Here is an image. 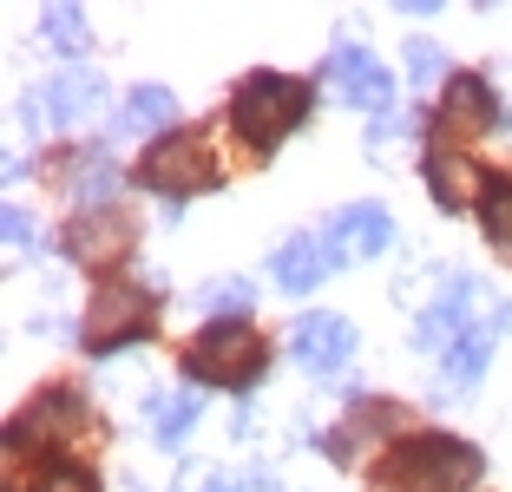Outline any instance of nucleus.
I'll return each mask as SVG.
<instances>
[{"instance_id":"18","label":"nucleus","mask_w":512,"mask_h":492,"mask_svg":"<svg viewBox=\"0 0 512 492\" xmlns=\"http://www.w3.org/2000/svg\"><path fill=\"white\" fill-rule=\"evenodd\" d=\"M447 119L453 125H473V132L499 119V105H493V92H486V79H473V73L453 79V86H447Z\"/></svg>"},{"instance_id":"19","label":"nucleus","mask_w":512,"mask_h":492,"mask_svg":"<svg viewBox=\"0 0 512 492\" xmlns=\"http://www.w3.org/2000/svg\"><path fill=\"white\" fill-rule=\"evenodd\" d=\"M480 224H486V243L512 263V178H486L480 191Z\"/></svg>"},{"instance_id":"21","label":"nucleus","mask_w":512,"mask_h":492,"mask_svg":"<svg viewBox=\"0 0 512 492\" xmlns=\"http://www.w3.org/2000/svg\"><path fill=\"white\" fill-rule=\"evenodd\" d=\"M40 33L53 40V53H79V46H86V14H79V7H46Z\"/></svg>"},{"instance_id":"15","label":"nucleus","mask_w":512,"mask_h":492,"mask_svg":"<svg viewBox=\"0 0 512 492\" xmlns=\"http://www.w3.org/2000/svg\"><path fill=\"white\" fill-rule=\"evenodd\" d=\"M112 184H119V171H112L106 151H73V164H66V197H73L79 210H112Z\"/></svg>"},{"instance_id":"13","label":"nucleus","mask_w":512,"mask_h":492,"mask_svg":"<svg viewBox=\"0 0 512 492\" xmlns=\"http://www.w3.org/2000/svg\"><path fill=\"white\" fill-rule=\"evenodd\" d=\"M329 269H335L329 237H289L283 250H276V283H283L289 296H309V289H316Z\"/></svg>"},{"instance_id":"16","label":"nucleus","mask_w":512,"mask_h":492,"mask_svg":"<svg viewBox=\"0 0 512 492\" xmlns=\"http://www.w3.org/2000/svg\"><path fill=\"white\" fill-rule=\"evenodd\" d=\"M197 414H204V394H197V388L158 394V401H151V440H158V447H178L184 433L197 427Z\"/></svg>"},{"instance_id":"1","label":"nucleus","mask_w":512,"mask_h":492,"mask_svg":"<svg viewBox=\"0 0 512 492\" xmlns=\"http://www.w3.org/2000/svg\"><path fill=\"white\" fill-rule=\"evenodd\" d=\"M480 466H486L480 447L453 440V433H421V440L394 447L388 486L394 492H467V486H480Z\"/></svg>"},{"instance_id":"3","label":"nucleus","mask_w":512,"mask_h":492,"mask_svg":"<svg viewBox=\"0 0 512 492\" xmlns=\"http://www.w3.org/2000/svg\"><path fill=\"white\" fill-rule=\"evenodd\" d=\"M263 361H270V348L250 322H211L184 348V368H191L197 388H250L263 374Z\"/></svg>"},{"instance_id":"6","label":"nucleus","mask_w":512,"mask_h":492,"mask_svg":"<svg viewBox=\"0 0 512 492\" xmlns=\"http://www.w3.org/2000/svg\"><path fill=\"white\" fill-rule=\"evenodd\" d=\"M204 178H211V151H204L197 132H171L165 145H151L145 164H138V184L158 191V197H184V191H197Z\"/></svg>"},{"instance_id":"24","label":"nucleus","mask_w":512,"mask_h":492,"mask_svg":"<svg viewBox=\"0 0 512 492\" xmlns=\"http://www.w3.org/2000/svg\"><path fill=\"white\" fill-rule=\"evenodd\" d=\"M7 243H14V250L33 243V224H27V210H20V204H7Z\"/></svg>"},{"instance_id":"8","label":"nucleus","mask_w":512,"mask_h":492,"mask_svg":"<svg viewBox=\"0 0 512 492\" xmlns=\"http://www.w3.org/2000/svg\"><path fill=\"white\" fill-rule=\"evenodd\" d=\"M289 348H296V361H302L309 374H335L348 355H355V328H348V315L316 309V315H302V322H296Z\"/></svg>"},{"instance_id":"23","label":"nucleus","mask_w":512,"mask_h":492,"mask_svg":"<svg viewBox=\"0 0 512 492\" xmlns=\"http://www.w3.org/2000/svg\"><path fill=\"white\" fill-rule=\"evenodd\" d=\"M40 492H99V486H92V473H79V466H46Z\"/></svg>"},{"instance_id":"2","label":"nucleus","mask_w":512,"mask_h":492,"mask_svg":"<svg viewBox=\"0 0 512 492\" xmlns=\"http://www.w3.org/2000/svg\"><path fill=\"white\" fill-rule=\"evenodd\" d=\"M237 132L250 138L256 151H276L302 119H309V86L289 73H250L237 86V105H230Z\"/></svg>"},{"instance_id":"14","label":"nucleus","mask_w":512,"mask_h":492,"mask_svg":"<svg viewBox=\"0 0 512 492\" xmlns=\"http://www.w3.org/2000/svg\"><path fill=\"white\" fill-rule=\"evenodd\" d=\"M427 191H434L440 210H460L473 191H486V178H473V164L460 158L453 145H434V151H427Z\"/></svg>"},{"instance_id":"25","label":"nucleus","mask_w":512,"mask_h":492,"mask_svg":"<svg viewBox=\"0 0 512 492\" xmlns=\"http://www.w3.org/2000/svg\"><path fill=\"white\" fill-rule=\"evenodd\" d=\"M263 486H270V479H250V486H237V479H211L204 492H263Z\"/></svg>"},{"instance_id":"11","label":"nucleus","mask_w":512,"mask_h":492,"mask_svg":"<svg viewBox=\"0 0 512 492\" xmlns=\"http://www.w3.org/2000/svg\"><path fill=\"white\" fill-rule=\"evenodd\" d=\"M506 322H512V309H506V302H493V309H486L480 322H473L467 335H460V342L447 348V361H440L447 388H473V381H480V374H486V361H493V342L506 335Z\"/></svg>"},{"instance_id":"20","label":"nucleus","mask_w":512,"mask_h":492,"mask_svg":"<svg viewBox=\"0 0 512 492\" xmlns=\"http://www.w3.org/2000/svg\"><path fill=\"white\" fill-rule=\"evenodd\" d=\"M197 309L211 315V322H243V309H256L250 276H224V283H204V289H197Z\"/></svg>"},{"instance_id":"5","label":"nucleus","mask_w":512,"mask_h":492,"mask_svg":"<svg viewBox=\"0 0 512 492\" xmlns=\"http://www.w3.org/2000/svg\"><path fill=\"white\" fill-rule=\"evenodd\" d=\"M493 302H499V296H486L480 276H447V289L434 296V309L414 322V348H440V355H447V348L460 342V335H467V328L480 322Z\"/></svg>"},{"instance_id":"22","label":"nucleus","mask_w":512,"mask_h":492,"mask_svg":"<svg viewBox=\"0 0 512 492\" xmlns=\"http://www.w3.org/2000/svg\"><path fill=\"white\" fill-rule=\"evenodd\" d=\"M407 79H414V86H434L440 79V46H427V40L407 46Z\"/></svg>"},{"instance_id":"10","label":"nucleus","mask_w":512,"mask_h":492,"mask_svg":"<svg viewBox=\"0 0 512 492\" xmlns=\"http://www.w3.org/2000/svg\"><path fill=\"white\" fill-rule=\"evenodd\" d=\"M394 243V217L381 204H348L342 217L329 224V250L335 263H368V256H381Z\"/></svg>"},{"instance_id":"17","label":"nucleus","mask_w":512,"mask_h":492,"mask_svg":"<svg viewBox=\"0 0 512 492\" xmlns=\"http://www.w3.org/2000/svg\"><path fill=\"white\" fill-rule=\"evenodd\" d=\"M178 119V99H171L165 86H132L125 92V105H119V132H158V125H171Z\"/></svg>"},{"instance_id":"12","label":"nucleus","mask_w":512,"mask_h":492,"mask_svg":"<svg viewBox=\"0 0 512 492\" xmlns=\"http://www.w3.org/2000/svg\"><path fill=\"white\" fill-rule=\"evenodd\" d=\"M66 250L79 263H119L132 250V217L125 210H79V224L66 230Z\"/></svg>"},{"instance_id":"7","label":"nucleus","mask_w":512,"mask_h":492,"mask_svg":"<svg viewBox=\"0 0 512 492\" xmlns=\"http://www.w3.org/2000/svg\"><path fill=\"white\" fill-rule=\"evenodd\" d=\"M322 79H329L348 105H362V112H388V99H394L388 66H381L368 46H335L329 66H322Z\"/></svg>"},{"instance_id":"9","label":"nucleus","mask_w":512,"mask_h":492,"mask_svg":"<svg viewBox=\"0 0 512 492\" xmlns=\"http://www.w3.org/2000/svg\"><path fill=\"white\" fill-rule=\"evenodd\" d=\"M33 99H40V105H33V119H40V125H79V119H92V105L106 99V86H99L92 66H66V73H53Z\"/></svg>"},{"instance_id":"4","label":"nucleus","mask_w":512,"mask_h":492,"mask_svg":"<svg viewBox=\"0 0 512 492\" xmlns=\"http://www.w3.org/2000/svg\"><path fill=\"white\" fill-rule=\"evenodd\" d=\"M151 335V302L138 283H106L92 296V315H86V348L92 355H119V348L145 342Z\"/></svg>"}]
</instances>
